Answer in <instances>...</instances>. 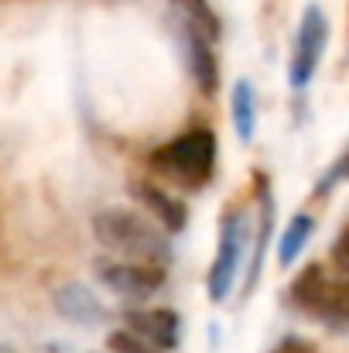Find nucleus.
<instances>
[{
  "instance_id": "obj_6",
  "label": "nucleus",
  "mask_w": 349,
  "mask_h": 353,
  "mask_svg": "<svg viewBox=\"0 0 349 353\" xmlns=\"http://www.w3.org/2000/svg\"><path fill=\"white\" fill-rule=\"evenodd\" d=\"M182 48H185V62L189 72L199 86L202 97H213L220 86V65H216V52H213V38H206L202 31L182 24Z\"/></svg>"
},
{
  "instance_id": "obj_3",
  "label": "nucleus",
  "mask_w": 349,
  "mask_h": 353,
  "mask_svg": "<svg viewBox=\"0 0 349 353\" xmlns=\"http://www.w3.org/2000/svg\"><path fill=\"white\" fill-rule=\"evenodd\" d=\"M329 45V21L322 14V7L308 3L302 21H298V34H295V52H291V69H288V83L295 90H305L326 55Z\"/></svg>"
},
{
  "instance_id": "obj_17",
  "label": "nucleus",
  "mask_w": 349,
  "mask_h": 353,
  "mask_svg": "<svg viewBox=\"0 0 349 353\" xmlns=\"http://www.w3.org/2000/svg\"><path fill=\"white\" fill-rule=\"evenodd\" d=\"M332 261H336V264H339V268H343V271L349 274V223L343 227V234L336 236V247H332Z\"/></svg>"
},
{
  "instance_id": "obj_2",
  "label": "nucleus",
  "mask_w": 349,
  "mask_h": 353,
  "mask_svg": "<svg viewBox=\"0 0 349 353\" xmlns=\"http://www.w3.org/2000/svg\"><path fill=\"white\" fill-rule=\"evenodd\" d=\"M151 168L178 185L202 189L216 168V134L209 127H195V130L178 134L175 141L151 151Z\"/></svg>"
},
{
  "instance_id": "obj_5",
  "label": "nucleus",
  "mask_w": 349,
  "mask_h": 353,
  "mask_svg": "<svg viewBox=\"0 0 349 353\" xmlns=\"http://www.w3.org/2000/svg\"><path fill=\"white\" fill-rule=\"evenodd\" d=\"M96 278L120 299H151L165 285V268L161 264H144V261H96Z\"/></svg>"
},
{
  "instance_id": "obj_11",
  "label": "nucleus",
  "mask_w": 349,
  "mask_h": 353,
  "mask_svg": "<svg viewBox=\"0 0 349 353\" xmlns=\"http://www.w3.org/2000/svg\"><path fill=\"white\" fill-rule=\"evenodd\" d=\"M230 114H233V127H236V137L243 144L253 141L257 134V90L250 79H240L233 86V100H230Z\"/></svg>"
},
{
  "instance_id": "obj_10",
  "label": "nucleus",
  "mask_w": 349,
  "mask_h": 353,
  "mask_svg": "<svg viewBox=\"0 0 349 353\" xmlns=\"http://www.w3.org/2000/svg\"><path fill=\"white\" fill-rule=\"evenodd\" d=\"M326 292H329L326 268H322V264H308V268H305V271L295 278V285H291V302H295L302 312H312V316H319Z\"/></svg>"
},
{
  "instance_id": "obj_9",
  "label": "nucleus",
  "mask_w": 349,
  "mask_h": 353,
  "mask_svg": "<svg viewBox=\"0 0 349 353\" xmlns=\"http://www.w3.org/2000/svg\"><path fill=\"white\" fill-rule=\"evenodd\" d=\"M55 309H59V316H65L69 323H79V326H96L107 319L103 302L79 281H69L55 292Z\"/></svg>"
},
{
  "instance_id": "obj_16",
  "label": "nucleus",
  "mask_w": 349,
  "mask_h": 353,
  "mask_svg": "<svg viewBox=\"0 0 349 353\" xmlns=\"http://www.w3.org/2000/svg\"><path fill=\"white\" fill-rule=\"evenodd\" d=\"M343 179H349V148L343 151V158H339V161L332 165V172H329V175H326V179L319 182V196H326V192H329V189H332L336 182H343Z\"/></svg>"
},
{
  "instance_id": "obj_1",
  "label": "nucleus",
  "mask_w": 349,
  "mask_h": 353,
  "mask_svg": "<svg viewBox=\"0 0 349 353\" xmlns=\"http://www.w3.org/2000/svg\"><path fill=\"white\" fill-rule=\"evenodd\" d=\"M96 240L120 254L123 261H144V264H161L168 268L171 261V240L161 223H151L147 216L134 210H103L93 220Z\"/></svg>"
},
{
  "instance_id": "obj_4",
  "label": "nucleus",
  "mask_w": 349,
  "mask_h": 353,
  "mask_svg": "<svg viewBox=\"0 0 349 353\" xmlns=\"http://www.w3.org/2000/svg\"><path fill=\"white\" fill-rule=\"evenodd\" d=\"M243 250H246V220L240 213H233V216L223 220L220 250H216L213 268H209V278H206V288H209V299L213 302H226L230 299L236 271L243 264Z\"/></svg>"
},
{
  "instance_id": "obj_15",
  "label": "nucleus",
  "mask_w": 349,
  "mask_h": 353,
  "mask_svg": "<svg viewBox=\"0 0 349 353\" xmlns=\"http://www.w3.org/2000/svg\"><path fill=\"white\" fill-rule=\"evenodd\" d=\"M107 347L114 353H165V350H158L154 343H147L144 336H137L134 330H116V333H110L107 336Z\"/></svg>"
},
{
  "instance_id": "obj_13",
  "label": "nucleus",
  "mask_w": 349,
  "mask_h": 353,
  "mask_svg": "<svg viewBox=\"0 0 349 353\" xmlns=\"http://www.w3.org/2000/svg\"><path fill=\"white\" fill-rule=\"evenodd\" d=\"M312 230H315V220H312L308 213H298V216L288 223V230H284L281 243H277V261H281L284 268H291V264L298 261V254L305 250Z\"/></svg>"
},
{
  "instance_id": "obj_7",
  "label": "nucleus",
  "mask_w": 349,
  "mask_h": 353,
  "mask_svg": "<svg viewBox=\"0 0 349 353\" xmlns=\"http://www.w3.org/2000/svg\"><path fill=\"white\" fill-rule=\"evenodd\" d=\"M130 192L140 199V206H144L147 213H154V220H158L168 234H182V230H185L189 210H185V203H182L178 196H171L168 189H161V185H154V182H134Z\"/></svg>"
},
{
  "instance_id": "obj_18",
  "label": "nucleus",
  "mask_w": 349,
  "mask_h": 353,
  "mask_svg": "<svg viewBox=\"0 0 349 353\" xmlns=\"http://www.w3.org/2000/svg\"><path fill=\"white\" fill-rule=\"evenodd\" d=\"M271 353H315V347L308 340H302V336H284Z\"/></svg>"
},
{
  "instance_id": "obj_8",
  "label": "nucleus",
  "mask_w": 349,
  "mask_h": 353,
  "mask_svg": "<svg viewBox=\"0 0 349 353\" xmlns=\"http://www.w3.org/2000/svg\"><path fill=\"white\" fill-rule=\"evenodd\" d=\"M127 330H134L137 336L154 343L158 350H175L182 323L171 309H137V312H127Z\"/></svg>"
},
{
  "instance_id": "obj_14",
  "label": "nucleus",
  "mask_w": 349,
  "mask_h": 353,
  "mask_svg": "<svg viewBox=\"0 0 349 353\" xmlns=\"http://www.w3.org/2000/svg\"><path fill=\"white\" fill-rule=\"evenodd\" d=\"M175 3V10H178V17H182V24H189V28H195V31H202L206 38H220V17L213 14V7L206 3V0H171Z\"/></svg>"
},
{
  "instance_id": "obj_12",
  "label": "nucleus",
  "mask_w": 349,
  "mask_h": 353,
  "mask_svg": "<svg viewBox=\"0 0 349 353\" xmlns=\"http://www.w3.org/2000/svg\"><path fill=\"white\" fill-rule=\"evenodd\" d=\"M319 319L329 330H336V333H349V274L339 278V281H329V292L322 299Z\"/></svg>"
}]
</instances>
